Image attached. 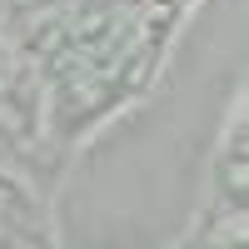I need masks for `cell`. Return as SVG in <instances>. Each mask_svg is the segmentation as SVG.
Returning <instances> with one entry per match:
<instances>
[{
  "label": "cell",
  "mask_w": 249,
  "mask_h": 249,
  "mask_svg": "<svg viewBox=\"0 0 249 249\" xmlns=\"http://www.w3.org/2000/svg\"><path fill=\"white\" fill-rule=\"evenodd\" d=\"M170 249H175V244H170Z\"/></svg>",
  "instance_id": "7a4b0ae2"
},
{
  "label": "cell",
  "mask_w": 249,
  "mask_h": 249,
  "mask_svg": "<svg viewBox=\"0 0 249 249\" xmlns=\"http://www.w3.org/2000/svg\"><path fill=\"white\" fill-rule=\"evenodd\" d=\"M244 210H249V110H244V90H239L219 120L195 219H244Z\"/></svg>",
  "instance_id": "6da1fadb"
}]
</instances>
